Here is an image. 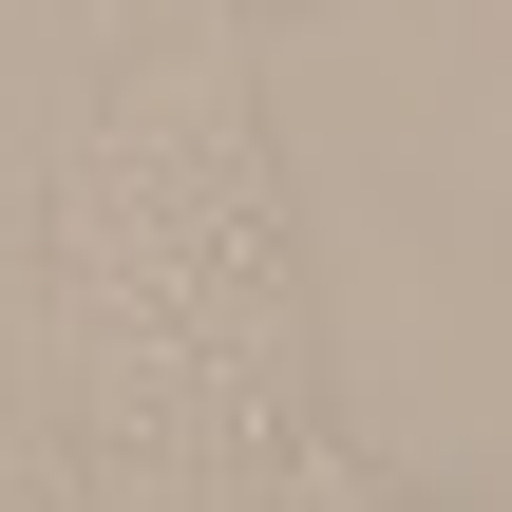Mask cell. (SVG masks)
<instances>
[]
</instances>
